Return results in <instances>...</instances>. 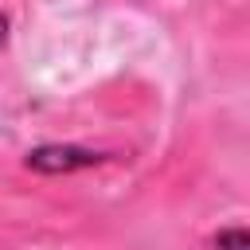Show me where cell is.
<instances>
[{
	"label": "cell",
	"instance_id": "6da1fadb",
	"mask_svg": "<svg viewBox=\"0 0 250 250\" xmlns=\"http://www.w3.org/2000/svg\"><path fill=\"white\" fill-rule=\"evenodd\" d=\"M105 156L102 152H90V148H74V145H43L35 152H27V168L35 172H74V168H94L102 164Z\"/></svg>",
	"mask_w": 250,
	"mask_h": 250
},
{
	"label": "cell",
	"instance_id": "7a4b0ae2",
	"mask_svg": "<svg viewBox=\"0 0 250 250\" xmlns=\"http://www.w3.org/2000/svg\"><path fill=\"white\" fill-rule=\"evenodd\" d=\"M215 246L219 250H250V238L242 227H230V230H219L215 234Z\"/></svg>",
	"mask_w": 250,
	"mask_h": 250
},
{
	"label": "cell",
	"instance_id": "3957f363",
	"mask_svg": "<svg viewBox=\"0 0 250 250\" xmlns=\"http://www.w3.org/2000/svg\"><path fill=\"white\" fill-rule=\"evenodd\" d=\"M4 43H8V16L0 12V51H4Z\"/></svg>",
	"mask_w": 250,
	"mask_h": 250
}]
</instances>
